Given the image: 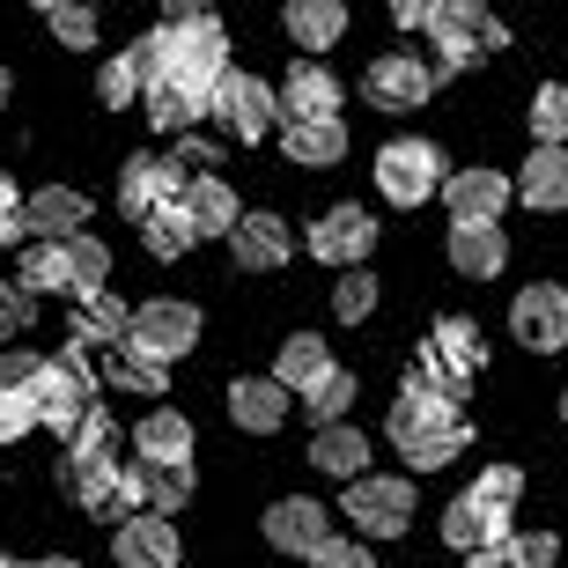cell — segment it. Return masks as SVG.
Segmentation results:
<instances>
[{"label": "cell", "mask_w": 568, "mask_h": 568, "mask_svg": "<svg viewBox=\"0 0 568 568\" xmlns=\"http://www.w3.org/2000/svg\"><path fill=\"white\" fill-rule=\"evenodd\" d=\"M30 428H44L38 399H30V392H0V443H22Z\"/></svg>", "instance_id": "7bdbcfd3"}, {"label": "cell", "mask_w": 568, "mask_h": 568, "mask_svg": "<svg viewBox=\"0 0 568 568\" xmlns=\"http://www.w3.org/2000/svg\"><path fill=\"white\" fill-rule=\"evenodd\" d=\"M141 104H148V126H155V133H192L200 119H207V97L185 89V82H155Z\"/></svg>", "instance_id": "f546056e"}, {"label": "cell", "mask_w": 568, "mask_h": 568, "mask_svg": "<svg viewBox=\"0 0 568 568\" xmlns=\"http://www.w3.org/2000/svg\"><path fill=\"white\" fill-rule=\"evenodd\" d=\"M148 44H155V82H185V89H200V97H214V82L230 74V30H222L207 8H192V0H178V8L148 30Z\"/></svg>", "instance_id": "7a4b0ae2"}, {"label": "cell", "mask_w": 568, "mask_h": 568, "mask_svg": "<svg viewBox=\"0 0 568 568\" xmlns=\"http://www.w3.org/2000/svg\"><path fill=\"white\" fill-rule=\"evenodd\" d=\"M414 480L406 473H369V480L347 487V525H355V539H406L414 531Z\"/></svg>", "instance_id": "5b68a950"}, {"label": "cell", "mask_w": 568, "mask_h": 568, "mask_svg": "<svg viewBox=\"0 0 568 568\" xmlns=\"http://www.w3.org/2000/svg\"><path fill=\"white\" fill-rule=\"evenodd\" d=\"M561 422H568V392H561Z\"/></svg>", "instance_id": "816d5d0a"}, {"label": "cell", "mask_w": 568, "mask_h": 568, "mask_svg": "<svg viewBox=\"0 0 568 568\" xmlns=\"http://www.w3.org/2000/svg\"><path fill=\"white\" fill-rule=\"evenodd\" d=\"M517 200L531 214H561L568 207V148H531L517 170Z\"/></svg>", "instance_id": "d4e9b609"}, {"label": "cell", "mask_w": 568, "mask_h": 568, "mask_svg": "<svg viewBox=\"0 0 568 568\" xmlns=\"http://www.w3.org/2000/svg\"><path fill=\"white\" fill-rule=\"evenodd\" d=\"M362 97L377 111H392V119H406V111H422L428 97H436V60H414V52H377L369 60V74H362Z\"/></svg>", "instance_id": "30bf717a"}, {"label": "cell", "mask_w": 568, "mask_h": 568, "mask_svg": "<svg viewBox=\"0 0 568 568\" xmlns=\"http://www.w3.org/2000/svg\"><path fill=\"white\" fill-rule=\"evenodd\" d=\"M377 274H369V266H362V274H339L333 281V317H339V325H362V317H369V311H377Z\"/></svg>", "instance_id": "74e56055"}, {"label": "cell", "mask_w": 568, "mask_h": 568, "mask_svg": "<svg viewBox=\"0 0 568 568\" xmlns=\"http://www.w3.org/2000/svg\"><path fill=\"white\" fill-rule=\"evenodd\" d=\"M67 281H74V303L104 295V281H111V252H104V236H74V244H67Z\"/></svg>", "instance_id": "836d02e7"}, {"label": "cell", "mask_w": 568, "mask_h": 568, "mask_svg": "<svg viewBox=\"0 0 568 568\" xmlns=\"http://www.w3.org/2000/svg\"><path fill=\"white\" fill-rule=\"evenodd\" d=\"M44 362H52V355H30V347H8V355H0V392H38Z\"/></svg>", "instance_id": "b9f144b4"}, {"label": "cell", "mask_w": 568, "mask_h": 568, "mask_svg": "<svg viewBox=\"0 0 568 568\" xmlns=\"http://www.w3.org/2000/svg\"><path fill=\"white\" fill-rule=\"evenodd\" d=\"M30 399H38V422H44V428H60L67 443L82 436L89 414H97V377H89L82 347H74V355H52V362H44V377H38V392H30Z\"/></svg>", "instance_id": "277c9868"}, {"label": "cell", "mask_w": 568, "mask_h": 568, "mask_svg": "<svg viewBox=\"0 0 568 568\" xmlns=\"http://www.w3.org/2000/svg\"><path fill=\"white\" fill-rule=\"evenodd\" d=\"M311 473H325V480H369V436H362L355 422H339V428H317L311 436Z\"/></svg>", "instance_id": "cb8c5ba5"}, {"label": "cell", "mask_w": 568, "mask_h": 568, "mask_svg": "<svg viewBox=\"0 0 568 568\" xmlns=\"http://www.w3.org/2000/svg\"><path fill=\"white\" fill-rule=\"evenodd\" d=\"M509 554H517V568H554L561 561V539H554V531H517V539H509Z\"/></svg>", "instance_id": "ee69618b"}, {"label": "cell", "mask_w": 568, "mask_h": 568, "mask_svg": "<svg viewBox=\"0 0 568 568\" xmlns=\"http://www.w3.org/2000/svg\"><path fill=\"white\" fill-rule=\"evenodd\" d=\"M347 0H288V16H281V30H288L303 52H333L339 38H347Z\"/></svg>", "instance_id": "484cf974"}, {"label": "cell", "mask_w": 568, "mask_h": 568, "mask_svg": "<svg viewBox=\"0 0 568 568\" xmlns=\"http://www.w3.org/2000/svg\"><path fill=\"white\" fill-rule=\"evenodd\" d=\"M428 38H436V82H443V74H465L480 44H503V22L487 16L480 0H436V30Z\"/></svg>", "instance_id": "9c48e42d"}, {"label": "cell", "mask_w": 568, "mask_h": 568, "mask_svg": "<svg viewBox=\"0 0 568 568\" xmlns=\"http://www.w3.org/2000/svg\"><path fill=\"white\" fill-rule=\"evenodd\" d=\"M104 377L119 384V392H148V399H155V392L170 384V369L155 355H141L133 339H119V347H104Z\"/></svg>", "instance_id": "4dcf8cb0"}, {"label": "cell", "mask_w": 568, "mask_h": 568, "mask_svg": "<svg viewBox=\"0 0 568 568\" xmlns=\"http://www.w3.org/2000/svg\"><path fill=\"white\" fill-rule=\"evenodd\" d=\"M207 119L230 141H266V133H281V89H266L258 74H222L214 82V97H207Z\"/></svg>", "instance_id": "8992f818"}, {"label": "cell", "mask_w": 568, "mask_h": 568, "mask_svg": "<svg viewBox=\"0 0 568 568\" xmlns=\"http://www.w3.org/2000/svg\"><path fill=\"white\" fill-rule=\"evenodd\" d=\"M141 236H148V252H155V258H185L192 244H200V230H192L185 200H170V207H155V214L141 222Z\"/></svg>", "instance_id": "1f68e13d"}, {"label": "cell", "mask_w": 568, "mask_h": 568, "mask_svg": "<svg viewBox=\"0 0 568 568\" xmlns=\"http://www.w3.org/2000/svg\"><path fill=\"white\" fill-rule=\"evenodd\" d=\"M392 22H399V30H436V0H399Z\"/></svg>", "instance_id": "7dc6e473"}, {"label": "cell", "mask_w": 568, "mask_h": 568, "mask_svg": "<svg viewBox=\"0 0 568 568\" xmlns=\"http://www.w3.org/2000/svg\"><path fill=\"white\" fill-rule=\"evenodd\" d=\"M8 97H16V82H8V67H0V111H8Z\"/></svg>", "instance_id": "f907efd6"}, {"label": "cell", "mask_w": 568, "mask_h": 568, "mask_svg": "<svg viewBox=\"0 0 568 568\" xmlns=\"http://www.w3.org/2000/svg\"><path fill=\"white\" fill-rule=\"evenodd\" d=\"M465 568H517V554H509V547H487V554H473Z\"/></svg>", "instance_id": "c3c4849f"}, {"label": "cell", "mask_w": 568, "mask_h": 568, "mask_svg": "<svg viewBox=\"0 0 568 568\" xmlns=\"http://www.w3.org/2000/svg\"><path fill=\"white\" fill-rule=\"evenodd\" d=\"M355 392H362L355 369H333L325 384H311V392H303V414H311L317 428H339L347 414H355Z\"/></svg>", "instance_id": "d6a6232c"}, {"label": "cell", "mask_w": 568, "mask_h": 568, "mask_svg": "<svg viewBox=\"0 0 568 568\" xmlns=\"http://www.w3.org/2000/svg\"><path fill=\"white\" fill-rule=\"evenodd\" d=\"M480 362H487V339L473 317H436V333H428L422 347V369L443 384V392H465V377H480Z\"/></svg>", "instance_id": "4fadbf2b"}, {"label": "cell", "mask_w": 568, "mask_h": 568, "mask_svg": "<svg viewBox=\"0 0 568 568\" xmlns=\"http://www.w3.org/2000/svg\"><path fill=\"white\" fill-rule=\"evenodd\" d=\"M141 480H148V509L155 517H178V509L192 503V465H141Z\"/></svg>", "instance_id": "8d00e7d4"}, {"label": "cell", "mask_w": 568, "mask_h": 568, "mask_svg": "<svg viewBox=\"0 0 568 568\" xmlns=\"http://www.w3.org/2000/svg\"><path fill=\"white\" fill-rule=\"evenodd\" d=\"M44 30H52L60 44H74V52H89V44H97V8H82V0H52V8H44Z\"/></svg>", "instance_id": "f35d334b"}, {"label": "cell", "mask_w": 568, "mask_h": 568, "mask_svg": "<svg viewBox=\"0 0 568 568\" xmlns=\"http://www.w3.org/2000/svg\"><path fill=\"white\" fill-rule=\"evenodd\" d=\"M30 325H38V295L22 281H0V339H22Z\"/></svg>", "instance_id": "ab89813d"}, {"label": "cell", "mask_w": 568, "mask_h": 568, "mask_svg": "<svg viewBox=\"0 0 568 568\" xmlns=\"http://www.w3.org/2000/svg\"><path fill=\"white\" fill-rule=\"evenodd\" d=\"M82 230H89V192H74V185L30 192V236L38 244H74Z\"/></svg>", "instance_id": "7402d4cb"}, {"label": "cell", "mask_w": 568, "mask_h": 568, "mask_svg": "<svg viewBox=\"0 0 568 568\" xmlns=\"http://www.w3.org/2000/svg\"><path fill=\"white\" fill-rule=\"evenodd\" d=\"M230 258L244 266V274H281V266L295 258L288 222H281V214H266V207L244 214V222H236V236H230Z\"/></svg>", "instance_id": "ac0fdd59"}, {"label": "cell", "mask_w": 568, "mask_h": 568, "mask_svg": "<svg viewBox=\"0 0 568 568\" xmlns=\"http://www.w3.org/2000/svg\"><path fill=\"white\" fill-rule=\"evenodd\" d=\"M258 531H266L274 554H303V561H317V554L339 539L333 517H325V503H311V495H281V503L258 517Z\"/></svg>", "instance_id": "7c38bea8"}, {"label": "cell", "mask_w": 568, "mask_h": 568, "mask_svg": "<svg viewBox=\"0 0 568 568\" xmlns=\"http://www.w3.org/2000/svg\"><path fill=\"white\" fill-rule=\"evenodd\" d=\"M443 252H450V266L465 281H495L509 266V236H503V222H450Z\"/></svg>", "instance_id": "d6986e66"}, {"label": "cell", "mask_w": 568, "mask_h": 568, "mask_svg": "<svg viewBox=\"0 0 568 568\" xmlns=\"http://www.w3.org/2000/svg\"><path fill=\"white\" fill-rule=\"evenodd\" d=\"M126 339L170 369V362H185L192 347H200V303H185V295H148L141 311H133V333Z\"/></svg>", "instance_id": "ba28073f"}, {"label": "cell", "mask_w": 568, "mask_h": 568, "mask_svg": "<svg viewBox=\"0 0 568 568\" xmlns=\"http://www.w3.org/2000/svg\"><path fill=\"white\" fill-rule=\"evenodd\" d=\"M22 568H82V561H67V554H52V561H22Z\"/></svg>", "instance_id": "681fc988"}, {"label": "cell", "mask_w": 568, "mask_h": 568, "mask_svg": "<svg viewBox=\"0 0 568 568\" xmlns=\"http://www.w3.org/2000/svg\"><path fill=\"white\" fill-rule=\"evenodd\" d=\"M339 362H333V347L317 333H288L281 339V355H274V384H288V392H311V384H325Z\"/></svg>", "instance_id": "f1b7e54d"}, {"label": "cell", "mask_w": 568, "mask_h": 568, "mask_svg": "<svg viewBox=\"0 0 568 568\" xmlns=\"http://www.w3.org/2000/svg\"><path fill=\"white\" fill-rule=\"evenodd\" d=\"M22 288L30 295H74V281H67V244H30V258H22Z\"/></svg>", "instance_id": "d590c367"}, {"label": "cell", "mask_w": 568, "mask_h": 568, "mask_svg": "<svg viewBox=\"0 0 568 568\" xmlns=\"http://www.w3.org/2000/svg\"><path fill=\"white\" fill-rule=\"evenodd\" d=\"M178 200V170L163 163V155H126L119 163V207L133 214V222H148L155 207H170Z\"/></svg>", "instance_id": "ffe728a7"}, {"label": "cell", "mask_w": 568, "mask_h": 568, "mask_svg": "<svg viewBox=\"0 0 568 568\" xmlns=\"http://www.w3.org/2000/svg\"><path fill=\"white\" fill-rule=\"evenodd\" d=\"M443 185H450V163H443L436 141L399 133V141L377 148V192L392 207H428V200H443Z\"/></svg>", "instance_id": "3957f363"}, {"label": "cell", "mask_w": 568, "mask_h": 568, "mask_svg": "<svg viewBox=\"0 0 568 568\" xmlns=\"http://www.w3.org/2000/svg\"><path fill=\"white\" fill-rule=\"evenodd\" d=\"M517 531H509V517L495 503H480V495H458V503L443 509V547H458L465 561L473 554H487V547H509Z\"/></svg>", "instance_id": "e0dca14e"}, {"label": "cell", "mask_w": 568, "mask_h": 568, "mask_svg": "<svg viewBox=\"0 0 568 568\" xmlns=\"http://www.w3.org/2000/svg\"><path fill=\"white\" fill-rule=\"evenodd\" d=\"M517 200V185H509L503 170H450V185H443V207H450V222H503V207Z\"/></svg>", "instance_id": "2e32d148"}, {"label": "cell", "mask_w": 568, "mask_h": 568, "mask_svg": "<svg viewBox=\"0 0 568 568\" xmlns=\"http://www.w3.org/2000/svg\"><path fill=\"white\" fill-rule=\"evenodd\" d=\"M111 554H119V568H178V561H185L178 517H155V509L126 517V525L111 531Z\"/></svg>", "instance_id": "5bb4252c"}, {"label": "cell", "mask_w": 568, "mask_h": 568, "mask_svg": "<svg viewBox=\"0 0 568 568\" xmlns=\"http://www.w3.org/2000/svg\"><path fill=\"white\" fill-rule=\"evenodd\" d=\"M311 568H369V539H355V531H339V539H333L325 554H317Z\"/></svg>", "instance_id": "bcb514c9"}, {"label": "cell", "mask_w": 568, "mask_h": 568, "mask_svg": "<svg viewBox=\"0 0 568 568\" xmlns=\"http://www.w3.org/2000/svg\"><path fill=\"white\" fill-rule=\"evenodd\" d=\"M192 450H200V436H192L185 414H170V406H155V414H141V428H133V458L141 465H192Z\"/></svg>", "instance_id": "44dd1931"}, {"label": "cell", "mask_w": 568, "mask_h": 568, "mask_svg": "<svg viewBox=\"0 0 568 568\" xmlns=\"http://www.w3.org/2000/svg\"><path fill=\"white\" fill-rule=\"evenodd\" d=\"M473 495H480V503H495L509 517V509H517V495H525V473H517V465H487L480 480H473Z\"/></svg>", "instance_id": "60d3db41"}, {"label": "cell", "mask_w": 568, "mask_h": 568, "mask_svg": "<svg viewBox=\"0 0 568 568\" xmlns=\"http://www.w3.org/2000/svg\"><path fill=\"white\" fill-rule=\"evenodd\" d=\"M384 428H392V443H399L406 473H443V465L465 450V406H458V392H443L422 362L406 369V384H399V399H392V422H384Z\"/></svg>", "instance_id": "6da1fadb"}, {"label": "cell", "mask_w": 568, "mask_h": 568, "mask_svg": "<svg viewBox=\"0 0 568 568\" xmlns=\"http://www.w3.org/2000/svg\"><path fill=\"white\" fill-rule=\"evenodd\" d=\"M281 422H288V384H274V377H236L230 384V428L274 436Z\"/></svg>", "instance_id": "603a6c76"}, {"label": "cell", "mask_w": 568, "mask_h": 568, "mask_svg": "<svg viewBox=\"0 0 568 568\" xmlns=\"http://www.w3.org/2000/svg\"><path fill=\"white\" fill-rule=\"evenodd\" d=\"M369 252H377V214L355 207V200H347V207H325L311 222V258H325L339 274H362Z\"/></svg>", "instance_id": "8fae6325"}, {"label": "cell", "mask_w": 568, "mask_h": 568, "mask_svg": "<svg viewBox=\"0 0 568 568\" xmlns=\"http://www.w3.org/2000/svg\"><path fill=\"white\" fill-rule=\"evenodd\" d=\"M339 104H347V89H339L333 67L317 60H295L288 82H281V126H303V119H339Z\"/></svg>", "instance_id": "9a60e30c"}, {"label": "cell", "mask_w": 568, "mask_h": 568, "mask_svg": "<svg viewBox=\"0 0 568 568\" xmlns=\"http://www.w3.org/2000/svg\"><path fill=\"white\" fill-rule=\"evenodd\" d=\"M178 200H185V214H192V230H200V236H236V222H244V214H236V192L222 185V178H207V170L185 178Z\"/></svg>", "instance_id": "83f0119b"}, {"label": "cell", "mask_w": 568, "mask_h": 568, "mask_svg": "<svg viewBox=\"0 0 568 568\" xmlns=\"http://www.w3.org/2000/svg\"><path fill=\"white\" fill-rule=\"evenodd\" d=\"M509 339L525 355H561L568 347V288L561 281H525L509 295Z\"/></svg>", "instance_id": "52a82bcc"}, {"label": "cell", "mask_w": 568, "mask_h": 568, "mask_svg": "<svg viewBox=\"0 0 568 568\" xmlns=\"http://www.w3.org/2000/svg\"><path fill=\"white\" fill-rule=\"evenodd\" d=\"M531 141L539 148H568V82L531 89Z\"/></svg>", "instance_id": "e575fe53"}, {"label": "cell", "mask_w": 568, "mask_h": 568, "mask_svg": "<svg viewBox=\"0 0 568 568\" xmlns=\"http://www.w3.org/2000/svg\"><path fill=\"white\" fill-rule=\"evenodd\" d=\"M281 155L303 170H333L347 155V119H303V126H281Z\"/></svg>", "instance_id": "4316f807"}, {"label": "cell", "mask_w": 568, "mask_h": 568, "mask_svg": "<svg viewBox=\"0 0 568 568\" xmlns=\"http://www.w3.org/2000/svg\"><path fill=\"white\" fill-rule=\"evenodd\" d=\"M30 236V200L16 192V178H0V244Z\"/></svg>", "instance_id": "f6af8a7d"}]
</instances>
